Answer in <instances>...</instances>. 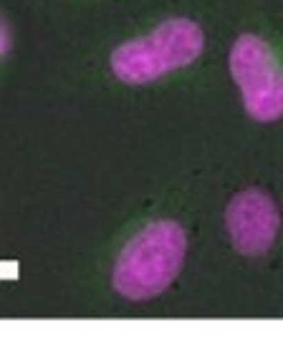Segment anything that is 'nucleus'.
Here are the masks:
<instances>
[{"label":"nucleus","mask_w":283,"mask_h":353,"mask_svg":"<svg viewBox=\"0 0 283 353\" xmlns=\"http://www.w3.org/2000/svg\"><path fill=\"white\" fill-rule=\"evenodd\" d=\"M185 252L187 235L177 222L157 220L142 228L114 265L112 283L117 293L132 301L159 295L179 272Z\"/></svg>","instance_id":"1"},{"label":"nucleus","mask_w":283,"mask_h":353,"mask_svg":"<svg viewBox=\"0 0 283 353\" xmlns=\"http://www.w3.org/2000/svg\"><path fill=\"white\" fill-rule=\"evenodd\" d=\"M205 36L197 23L187 18H170L149 36L119 46L112 53V71L127 83H149L159 76L177 71L200 56Z\"/></svg>","instance_id":"2"},{"label":"nucleus","mask_w":283,"mask_h":353,"mask_svg":"<svg viewBox=\"0 0 283 353\" xmlns=\"http://www.w3.org/2000/svg\"><path fill=\"white\" fill-rule=\"evenodd\" d=\"M231 74L251 117L258 121L283 117V68L266 41L240 36L231 51Z\"/></svg>","instance_id":"3"},{"label":"nucleus","mask_w":283,"mask_h":353,"mask_svg":"<svg viewBox=\"0 0 283 353\" xmlns=\"http://www.w3.org/2000/svg\"><path fill=\"white\" fill-rule=\"evenodd\" d=\"M225 222L235 250L243 255H263L276 240L281 214L266 192L246 190L231 199Z\"/></svg>","instance_id":"4"}]
</instances>
